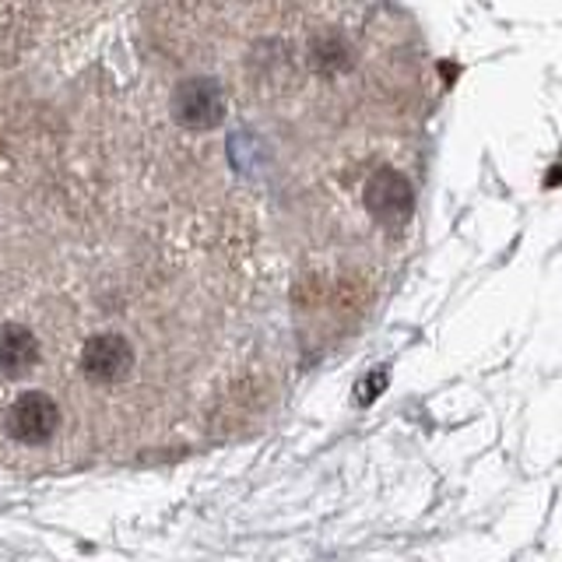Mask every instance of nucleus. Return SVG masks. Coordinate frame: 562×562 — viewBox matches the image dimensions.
I'll list each match as a JSON object with an SVG mask.
<instances>
[{
	"label": "nucleus",
	"instance_id": "nucleus-4",
	"mask_svg": "<svg viewBox=\"0 0 562 562\" xmlns=\"http://www.w3.org/2000/svg\"><path fill=\"white\" fill-rule=\"evenodd\" d=\"M366 207L383 225H397L412 211V187L397 169H380L366 183Z\"/></svg>",
	"mask_w": 562,
	"mask_h": 562
},
{
	"label": "nucleus",
	"instance_id": "nucleus-1",
	"mask_svg": "<svg viewBox=\"0 0 562 562\" xmlns=\"http://www.w3.org/2000/svg\"><path fill=\"white\" fill-rule=\"evenodd\" d=\"M57 426H60L57 401L43 391L22 394L4 415V429L18 439V443H29V447L46 443V439L57 432Z\"/></svg>",
	"mask_w": 562,
	"mask_h": 562
},
{
	"label": "nucleus",
	"instance_id": "nucleus-6",
	"mask_svg": "<svg viewBox=\"0 0 562 562\" xmlns=\"http://www.w3.org/2000/svg\"><path fill=\"white\" fill-rule=\"evenodd\" d=\"M383 386H386V369H380V373H376V380L373 376H369L362 386H359V401L366 404V401H373L380 391H383Z\"/></svg>",
	"mask_w": 562,
	"mask_h": 562
},
{
	"label": "nucleus",
	"instance_id": "nucleus-2",
	"mask_svg": "<svg viewBox=\"0 0 562 562\" xmlns=\"http://www.w3.org/2000/svg\"><path fill=\"white\" fill-rule=\"evenodd\" d=\"M172 110H176V120H180L183 127H193V131L218 127V123L225 120V92H222V85L211 81V78L183 81L180 88H176Z\"/></svg>",
	"mask_w": 562,
	"mask_h": 562
},
{
	"label": "nucleus",
	"instance_id": "nucleus-3",
	"mask_svg": "<svg viewBox=\"0 0 562 562\" xmlns=\"http://www.w3.org/2000/svg\"><path fill=\"white\" fill-rule=\"evenodd\" d=\"M131 366H134V348L120 334H95L81 348V369L95 383H116L131 373Z\"/></svg>",
	"mask_w": 562,
	"mask_h": 562
},
{
	"label": "nucleus",
	"instance_id": "nucleus-5",
	"mask_svg": "<svg viewBox=\"0 0 562 562\" xmlns=\"http://www.w3.org/2000/svg\"><path fill=\"white\" fill-rule=\"evenodd\" d=\"M35 362H40V341H35V334L22 324L0 327V373L18 380L32 373Z\"/></svg>",
	"mask_w": 562,
	"mask_h": 562
}]
</instances>
